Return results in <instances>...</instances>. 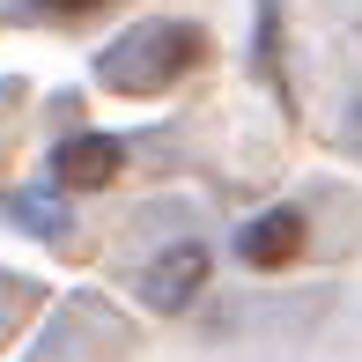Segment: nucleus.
<instances>
[{
    "label": "nucleus",
    "instance_id": "obj_7",
    "mask_svg": "<svg viewBox=\"0 0 362 362\" xmlns=\"http://www.w3.org/2000/svg\"><path fill=\"white\" fill-rule=\"evenodd\" d=\"M37 8H45V15H96L104 0H37Z\"/></svg>",
    "mask_w": 362,
    "mask_h": 362
},
{
    "label": "nucleus",
    "instance_id": "obj_2",
    "mask_svg": "<svg viewBox=\"0 0 362 362\" xmlns=\"http://www.w3.org/2000/svg\"><path fill=\"white\" fill-rule=\"evenodd\" d=\"M200 288H207V244H170V252H156L141 267V303L163 310V318L200 303Z\"/></svg>",
    "mask_w": 362,
    "mask_h": 362
},
{
    "label": "nucleus",
    "instance_id": "obj_8",
    "mask_svg": "<svg viewBox=\"0 0 362 362\" xmlns=\"http://www.w3.org/2000/svg\"><path fill=\"white\" fill-rule=\"evenodd\" d=\"M348 148H355V156H362V96H355V104H348Z\"/></svg>",
    "mask_w": 362,
    "mask_h": 362
},
{
    "label": "nucleus",
    "instance_id": "obj_5",
    "mask_svg": "<svg viewBox=\"0 0 362 362\" xmlns=\"http://www.w3.org/2000/svg\"><path fill=\"white\" fill-rule=\"evenodd\" d=\"M8 222H23L30 237H45V244H59V237H67V192H59V185H45V192H8Z\"/></svg>",
    "mask_w": 362,
    "mask_h": 362
},
{
    "label": "nucleus",
    "instance_id": "obj_6",
    "mask_svg": "<svg viewBox=\"0 0 362 362\" xmlns=\"http://www.w3.org/2000/svg\"><path fill=\"white\" fill-rule=\"evenodd\" d=\"M252 67L274 81V96L288 104V81H281V0H259V30H252Z\"/></svg>",
    "mask_w": 362,
    "mask_h": 362
},
{
    "label": "nucleus",
    "instance_id": "obj_1",
    "mask_svg": "<svg viewBox=\"0 0 362 362\" xmlns=\"http://www.w3.org/2000/svg\"><path fill=\"white\" fill-rule=\"evenodd\" d=\"M200 59H207V30L200 23H134L96 52V81L111 96H163Z\"/></svg>",
    "mask_w": 362,
    "mask_h": 362
},
{
    "label": "nucleus",
    "instance_id": "obj_4",
    "mask_svg": "<svg viewBox=\"0 0 362 362\" xmlns=\"http://www.w3.org/2000/svg\"><path fill=\"white\" fill-rule=\"evenodd\" d=\"M296 252H303V215H296V207H267V215H252V222L237 229V259L259 267V274L288 267Z\"/></svg>",
    "mask_w": 362,
    "mask_h": 362
},
{
    "label": "nucleus",
    "instance_id": "obj_3",
    "mask_svg": "<svg viewBox=\"0 0 362 362\" xmlns=\"http://www.w3.org/2000/svg\"><path fill=\"white\" fill-rule=\"evenodd\" d=\"M119 163H126V148L111 134H67L52 148V185L59 192H104L119 177Z\"/></svg>",
    "mask_w": 362,
    "mask_h": 362
}]
</instances>
